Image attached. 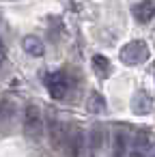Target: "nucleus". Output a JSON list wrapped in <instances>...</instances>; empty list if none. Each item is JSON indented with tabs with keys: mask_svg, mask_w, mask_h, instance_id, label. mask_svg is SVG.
Wrapping results in <instances>:
<instances>
[{
	"mask_svg": "<svg viewBox=\"0 0 155 157\" xmlns=\"http://www.w3.org/2000/svg\"><path fill=\"white\" fill-rule=\"evenodd\" d=\"M118 56L125 65H142L149 60V45L144 41H129L121 48Z\"/></svg>",
	"mask_w": 155,
	"mask_h": 157,
	"instance_id": "f257e3e1",
	"label": "nucleus"
},
{
	"mask_svg": "<svg viewBox=\"0 0 155 157\" xmlns=\"http://www.w3.org/2000/svg\"><path fill=\"white\" fill-rule=\"evenodd\" d=\"M24 133L28 140H39L43 136V118L37 105H26L24 110Z\"/></svg>",
	"mask_w": 155,
	"mask_h": 157,
	"instance_id": "f03ea898",
	"label": "nucleus"
},
{
	"mask_svg": "<svg viewBox=\"0 0 155 157\" xmlns=\"http://www.w3.org/2000/svg\"><path fill=\"white\" fill-rule=\"evenodd\" d=\"M63 151H65L67 157H86V136L80 127L69 129V136H67V142H65Z\"/></svg>",
	"mask_w": 155,
	"mask_h": 157,
	"instance_id": "7ed1b4c3",
	"label": "nucleus"
},
{
	"mask_svg": "<svg viewBox=\"0 0 155 157\" xmlns=\"http://www.w3.org/2000/svg\"><path fill=\"white\" fill-rule=\"evenodd\" d=\"M151 144L153 138L149 136V131H136L129 138V157H146Z\"/></svg>",
	"mask_w": 155,
	"mask_h": 157,
	"instance_id": "20e7f679",
	"label": "nucleus"
},
{
	"mask_svg": "<svg viewBox=\"0 0 155 157\" xmlns=\"http://www.w3.org/2000/svg\"><path fill=\"white\" fill-rule=\"evenodd\" d=\"M103 144H106V129L101 125H93L86 138V151L91 153V157H99L103 151Z\"/></svg>",
	"mask_w": 155,
	"mask_h": 157,
	"instance_id": "39448f33",
	"label": "nucleus"
},
{
	"mask_svg": "<svg viewBox=\"0 0 155 157\" xmlns=\"http://www.w3.org/2000/svg\"><path fill=\"white\" fill-rule=\"evenodd\" d=\"M45 84H48V93L54 97V99H63L67 95V88H69V82H67V75L56 71V73H50L45 78Z\"/></svg>",
	"mask_w": 155,
	"mask_h": 157,
	"instance_id": "423d86ee",
	"label": "nucleus"
},
{
	"mask_svg": "<svg viewBox=\"0 0 155 157\" xmlns=\"http://www.w3.org/2000/svg\"><path fill=\"white\" fill-rule=\"evenodd\" d=\"M69 125L63 123L60 118H52L50 121V142L56 146V148H63L65 142H67V136H69Z\"/></svg>",
	"mask_w": 155,
	"mask_h": 157,
	"instance_id": "0eeeda50",
	"label": "nucleus"
},
{
	"mask_svg": "<svg viewBox=\"0 0 155 157\" xmlns=\"http://www.w3.org/2000/svg\"><path fill=\"white\" fill-rule=\"evenodd\" d=\"M151 110H153V97H151L146 90H136L134 97H131V112L144 116V114H149Z\"/></svg>",
	"mask_w": 155,
	"mask_h": 157,
	"instance_id": "6e6552de",
	"label": "nucleus"
},
{
	"mask_svg": "<svg viewBox=\"0 0 155 157\" xmlns=\"http://www.w3.org/2000/svg\"><path fill=\"white\" fill-rule=\"evenodd\" d=\"M112 157H129V133L123 129L112 133Z\"/></svg>",
	"mask_w": 155,
	"mask_h": 157,
	"instance_id": "1a4fd4ad",
	"label": "nucleus"
},
{
	"mask_svg": "<svg viewBox=\"0 0 155 157\" xmlns=\"http://www.w3.org/2000/svg\"><path fill=\"white\" fill-rule=\"evenodd\" d=\"M131 13H134V20L138 24H149L155 17V5L149 2V0H142V2L131 5Z\"/></svg>",
	"mask_w": 155,
	"mask_h": 157,
	"instance_id": "9d476101",
	"label": "nucleus"
},
{
	"mask_svg": "<svg viewBox=\"0 0 155 157\" xmlns=\"http://www.w3.org/2000/svg\"><path fill=\"white\" fill-rule=\"evenodd\" d=\"M24 50H26V54H30V56H43L45 45H43V41H41L39 37L30 35V37H24Z\"/></svg>",
	"mask_w": 155,
	"mask_h": 157,
	"instance_id": "9b49d317",
	"label": "nucleus"
},
{
	"mask_svg": "<svg viewBox=\"0 0 155 157\" xmlns=\"http://www.w3.org/2000/svg\"><path fill=\"white\" fill-rule=\"evenodd\" d=\"M91 63H93V69H95V73H97L99 78H108V75L112 73V65H110V60H108L106 56L95 54Z\"/></svg>",
	"mask_w": 155,
	"mask_h": 157,
	"instance_id": "f8f14e48",
	"label": "nucleus"
},
{
	"mask_svg": "<svg viewBox=\"0 0 155 157\" xmlns=\"http://www.w3.org/2000/svg\"><path fill=\"white\" fill-rule=\"evenodd\" d=\"M86 110L93 112V114H101L106 110V99L99 93H91L88 95V101H86Z\"/></svg>",
	"mask_w": 155,
	"mask_h": 157,
	"instance_id": "ddd939ff",
	"label": "nucleus"
},
{
	"mask_svg": "<svg viewBox=\"0 0 155 157\" xmlns=\"http://www.w3.org/2000/svg\"><path fill=\"white\" fill-rule=\"evenodd\" d=\"M146 157H155V140H153V144H151V148H149Z\"/></svg>",
	"mask_w": 155,
	"mask_h": 157,
	"instance_id": "4468645a",
	"label": "nucleus"
},
{
	"mask_svg": "<svg viewBox=\"0 0 155 157\" xmlns=\"http://www.w3.org/2000/svg\"><path fill=\"white\" fill-rule=\"evenodd\" d=\"M5 56H7V52H5V45H2V43H0V63H2V60H5Z\"/></svg>",
	"mask_w": 155,
	"mask_h": 157,
	"instance_id": "2eb2a0df",
	"label": "nucleus"
}]
</instances>
